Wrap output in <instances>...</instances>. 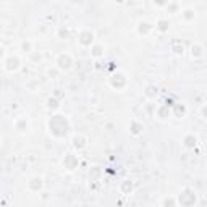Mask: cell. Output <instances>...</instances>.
Segmentation results:
<instances>
[{"label": "cell", "instance_id": "2", "mask_svg": "<svg viewBox=\"0 0 207 207\" xmlns=\"http://www.w3.org/2000/svg\"><path fill=\"white\" fill-rule=\"evenodd\" d=\"M146 96H147V97H155V96H157V87L147 86V87H146Z\"/></svg>", "mask_w": 207, "mask_h": 207}, {"label": "cell", "instance_id": "3", "mask_svg": "<svg viewBox=\"0 0 207 207\" xmlns=\"http://www.w3.org/2000/svg\"><path fill=\"white\" fill-rule=\"evenodd\" d=\"M160 29H162V31H165V29H167V23L160 21Z\"/></svg>", "mask_w": 207, "mask_h": 207}, {"label": "cell", "instance_id": "1", "mask_svg": "<svg viewBox=\"0 0 207 207\" xmlns=\"http://www.w3.org/2000/svg\"><path fill=\"white\" fill-rule=\"evenodd\" d=\"M197 144V137L196 136H189V137H186L185 139V146L186 147H194Z\"/></svg>", "mask_w": 207, "mask_h": 207}]
</instances>
